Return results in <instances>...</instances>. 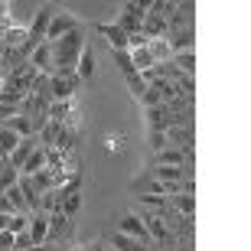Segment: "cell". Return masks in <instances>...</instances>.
Instances as JSON below:
<instances>
[{"label":"cell","mask_w":251,"mask_h":251,"mask_svg":"<svg viewBox=\"0 0 251 251\" xmlns=\"http://www.w3.org/2000/svg\"><path fill=\"white\" fill-rule=\"evenodd\" d=\"M49 49H52V75H75V65L82 59V49L88 46L85 39V26L69 33L62 39H46Z\"/></svg>","instance_id":"obj_1"},{"label":"cell","mask_w":251,"mask_h":251,"mask_svg":"<svg viewBox=\"0 0 251 251\" xmlns=\"http://www.w3.org/2000/svg\"><path fill=\"white\" fill-rule=\"evenodd\" d=\"M147 0H127V3H124L121 7V17L114 20V26L121 29V33H127V36H134V33H140V29H144V17H147Z\"/></svg>","instance_id":"obj_2"},{"label":"cell","mask_w":251,"mask_h":251,"mask_svg":"<svg viewBox=\"0 0 251 251\" xmlns=\"http://www.w3.org/2000/svg\"><path fill=\"white\" fill-rule=\"evenodd\" d=\"M56 3H43V7L36 10V20L29 23V29H26V52H33V49L39 46V43H46V29H49V23H52V17H56Z\"/></svg>","instance_id":"obj_3"},{"label":"cell","mask_w":251,"mask_h":251,"mask_svg":"<svg viewBox=\"0 0 251 251\" xmlns=\"http://www.w3.org/2000/svg\"><path fill=\"white\" fill-rule=\"evenodd\" d=\"M85 23L75 13H69V10H62L59 7L56 10V17H52V23H49V29H46V39H62V36H69V33H75V29H82Z\"/></svg>","instance_id":"obj_4"},{"label":"cell","mask_w":251,"mask_h":251,"mask_svg":"<svg viewBox=\"0 0 251 251\" xmlns=\"http://www.w3.org/2000/svg\"><path fill=\"white\" fill-rule=\"evenodd\" d=\"M114 232L127 235V238H134V242H140V245H153V242H150V235H147V228H144V222H140V215H137V212H124L121 219H118V228H114Z\"/></svg>","instance_id":"obj_5"},{"label":"cell","mask_w":251,"mask_h":251,"mask_svg":"<svg viewBox=\"0 0 251 251\" xmlns=\"http://www.w3.org/2000/svg\"><path fill=\"white\" fill-rule=\"evenodd\" d=\"M78 85H82V82H78V75H52V78H49L52 101H72Z\"/></svg>","instance_id":"obj_6"},{"label":"cell","mask_w":251,"mask_h":251,"mask_svg":"<svg viewBox=\"0 0 251 251\" xmlns=\"http://www.w3.org/2000/svg\"><path fill=\"white\" fill-rule=\"evenodd\" d=\"M144 121H147V130L167 134V130L173 127V114H170L167 104H157V108H147V111H144Z\"/></svg>","instance_id":"obj_7"},{"label":"cell","mask_w":251,"mask_h":251,"mask_svg":"<svg viewBox=\"0 0 251 251\" xmlns=\"http://www.w3.org/2000/svg\"><path fill=\"white\" fill-rule=\"evenodd\" d=\"M163 39H167V46H170L173 56H176V52H189V49L196 46V33L193 29H170Z\"/></svg>","instance_id":"obj_8"},{"label":"cell","mask_w":251,"mask_h":251,"mask_svg":"<svg viewBox=\"0 0 251 251\" xmlns=\"http://www.w3.org/2000/svg\"><path fill=\"white\" fill-rule=\"evenodd\" d=\"M29 65H33L39 75H49V78H52V49H49V43H39V46L29 52Z\"/></svg>","instance_id":"obj_9"},{"label":"cell","mask_w":251,"mask_h":251,"mask_svg":"<svg viewBox=\"0 0 251 251\" xmlns=\"http://www.w3.org/2000/svg\"><path fill=\"white\" fill-rule=\"evenodd\" d=\"M95 29H98V33L108 39L111 52H124V49H127V33H121L114 23H95Z\"/></svg>","instance_id":"obj_10"},{"label":"cell","mask_w":251,"mask_h":251,"mask_svg":"<svg viewBox=\"0 0 251 251\" xmlns=\"http://www.w3.org/2000/svg\"><path fill=\"white\" fill-rule=\"evenodd\" d=\"M36 147H39V137H36V134H33V137H20L17 150L10 153V167H13V170H17V173H20V167L26 163V157H29V153H33V150H36Z\"/></svg>","instance_id":"obj_11"},{"label":"cell","mask_w":251,"mask_h":251,"mask_svg":"<svg viewBox=\"0 0 251 251\" xmlns=\"http://www.w3.org/2000/svg\"><path fill=\"white\" fill-rule=\"evenodd\" d=\"M46 235H49V215L46 212L29 215V238H33V245H43Z\"/></svg>","instance_id":"obj_12"},{"label":"cell","mask_w":251,"mask_h":251,"mask_svg":"<svg viewBox=\"0 0 251 251\" xmlns=\"http://www.w3.org/2000/svg\"><path fill=\"white\" fill-rule=\"evenodd\" d=\"M39 170H46V147H43V144L26 157V163L20 167V176H33V173H39Z\"/></svg>","instance_id":"obj_13"},{"label":"cell","mask_w":251,"mask_h":251,"mask_svg":"<svg viewBox=\"0 0 251 251\" xmlns=\"http://www.w3.org/2000/svg\"><path fill=\"white\" fill-rule=\"evenodd\" d=\"M167 202H170V209H173V212L189 215V219H193V212H196V196H189V193H176V196H167Z\"/></svg>","instance_id":"obj_14"},{"label":"cell","mask_w":251,"mask_h":251,"mask_svg":"<svg viewBox=\"0 0 251 251\" xmlns=\"http://www.w3.org/2000/svg\"><path fill=\"white\" fill-rule=\"evenodd\" d=\"M75 75H78V82H88L95 75V49L85 46L82 49V59H78V65H75Z\"/></svg>","instance_id":"obj_15"},{"label":"cell","mask_w":251,"mask_h":251,"mask_svg":"<svg viewBox=\"0 0 251 251\" xmlns=\"http://www.w3.org/2000/svg\"><path fill=\"white\" fill-rule=\"evenodd\" d=\"M49 121H59V124L75 121V104L72 101H52L49 104Z\"/></svg>","instance_id":"obj_16"},{"label":"cell","mask_w":251,"mask_h":251,"mask_svg":"<svg viewBox=\"0 0 251 251\" xmlns=\"http://www.w3.org/2000/svg\"><path fill=\"white\" fill-rule=\"evenodd\" d=\"M153 163H160V167H183L186 163V153L176 147H163L160 153H153Z\"/></svg>","instance_id":"obj_17"},{"label":"cell","mask_w":251,"mask_h":251,"mask_svg":"<svg viewBox=\"0 0 251 251\" xmlns=\"http://www.w3.org/2000/svg\"><path fill=\"white\" fill-rule=\"evenodd\" d=\"M17 144H20V137L7 127V124H0V160H10V153L17 150Z\"/></svg>","instance_id":"obj_18"},{"label":"cell","mask_w":251,"mask_h":251,"mask_svg":"<svg viewBox=\"0 0 251 251\" xmlns=\"http://www.w3.org/2000/svg\"><path fill=\"white\" fill-rule=\"evenodd\" d=\"M127 52H130V62H134V72H150V69H153V65H157V62H153V59H150V52H147V49H127Z\"/></svg>","instance_id":"obj_19"},{"label":"cell","mask_w":251,"mask_h":251,"mask_svg":"<svg viewBox=\"0 0 251 251\" xmlns=\"http://www.w3.org/2000/svg\"><path fill=\"white\" fill-rule=\"evenodd\" d=\"M170 62L176 65L183 75H193V72H196V49H189V52H176Z\"/></svg>","instance_id":"obj_20"},{"label":"cell","mask_w":251,"mask_h":251,"mask_svg":"<svg viewBox=\"0 0 251 251\" xmlns=\"http://www.w3.org/2000/svg\"><path fill=\"white\" fill-rule=\"evenodd\" d=\"M20 173L13 167H10V160H0V193H7L10 186H17Z\"/></svg>","instance_id":"obj_21"},{"label":"cell","mask_w":251,"mask_h":251,"mask_svg":"<svg viewBox=\"0 0 251 251\" xmlns=\"http://www.w3.org/2000/svg\"><path fill=\"white\" fill-rule=\"evenodd\" d=\"M147 52L153 62H170V46H167V39H150L147 43Z\"/></svg>","instance_id":"obj_22"},{"label":"cell","mask_w":251,"mask_h":251,"mask_svg":"<svg viewBox=\"0 0 251 251\" xmlns=\"http://www.w3.org/2000/svg\"><path fill=\"white\" fill-rule=\"evenodd\" d=\"M7 127L17 134V137H33V130H29V118L26 114H17V118H10Z\"/></svg>","instance_id":"obj_23"},{"label":"cell","mask_w":251,"mask_h":251,"mask_svg":"<svg viewBox=\"0 0 251 251\" xmlns=\"http://www.w3.org/2000/svg\"><path fill=\"white\" fill-rule=\"evenodd\" d=\"M111 59H114V65L121 69V75H124V78L137 75V72H134V62H130V52H127V49H124V52H111Z\"/></svg>","instance_id":"obj_24"},{"label":"cell","mask_w":251,"mask_h":251,"mask_svg":"<svg viewBox=\"0 0 251 251\" xmlns=\"http://www.w3.org/2000/svg\"><path fill=\"white\" fill-rule=\"evenodd\" d=\"M7 232H10V235L29 232V215H10V222H7Z\"/></svg>","instance_id":"obj_25"},{"label":"cell","mask_w":251,"mask_h":251,"mask_svg":"<svg viewBox=\"0 0 251 251\" xmlns=\"http://www.w3.org/2000/svg\"><path fill=\"white\" fill-rule=\"evenodd\" d=\"M140 104H144V108H157V104H163V98H160V92L153 85H147V92L140 95Z\"/></svg>","instance_id":"obj_26"},{"label":"cell","mask_w":251,"mask_h":251,"mask_svg":"<svg viewBox=\"0 0 251 251\" xmlns=\"http://www.w3.org/2000/svg\"><path fill=\"white\" fill-rule=\"evenodd\" d=\"M17 114H20V104L3 101V98H0V124H7L10 118H17Z\"/></svg>","instance_id":"obj_27"},{"label":"cell","mask_w":251,"mask_h":251,"mask_svg":"<svg viewBox=\"0 0 251 251\" xmlns=\"http://www.w3.org/2000/svg\"><path fill=\"white\" fill-rule=\"evenodd\" d=\"M127 92H130V95H134V98L140 101V95L147 92V82H144L140 75H130V78H127Z\"/></svg>","instance_id":"obj_28"},{"label":"cell","mask_w":251,"mask_h":251,"mask_svg":"<svg viewBox=\"0 0 251 251\" xmlns=\"http://www.w3.org/2000/svg\"><path fill=\"white\" fill-rule=\"evenodd\" d=\"M29 248H36V245H33V238H29V232L13 235V251H29Z\"/></svg>","instance_id":"obj_29"},{"label":"cell","mask_w":251,"mask_h":251,"mask_svg":"<svg viewBox=\"0 0 251 251\" xmlns=\"http://www.w3.org/2000/svg\"><path fill=\"white\" fill-rule=\"evenodd\" d=\"M163 147H167V134H153V130H150V150L160 153Z\"/></svg>","instance_id":"obj_30"},{"label":"cell","mask_w":251,"mask_h":251,"mask_svg":"<svg viewBox=\"0 0 251 251\" xmlns=\"http://www.w3.org/2000/svg\"><path fill=\"white\" fill-rule=\"evenodd\" d=\"M104 144H108V150H121L124 147V137H121V134H108Z\"/></svg>","instance_id":"obj_31"},{"label":"cell","mask_w":251,"mask_h":251,"mask_svg":"<svg viewBox=\"0 0 251 251\" xmlns=\"http://www.w3.org/2000/svg\"><path fill=\"white\" fill-rule=\"evenodd\" d=\"M0 215H17L13 205H10V199H7V193H0Z\"/></svg>","instance_id":"obj_32"},{"label":"cell","mask_w":251,"mask_h":251,"mask_svg":"<svg viewBox=\"0 0 251 251\" xmlns=\"http://www.w3.org/2000/svg\"><path fill=\"white\" fill-rule=\"evenodd\" d=\"M0 251H13V235L0 232Z\"/></svg>","instance_id":"obj_33"},{"label":"cell","mask_w":251,"mask_h":251,"mask_svg":"<svg viewBox=\"0 0 251 251\" xmlns=\"http://www.w3.org/2000/svg\"><path fill=\"white\" fill-rule=\"evenodd\" d=\"M82 251H108V245L101 242V238H95V242H88V245H82Z\"/></svg>","instance_id":"obj_34"},{"label":"cell","mask_w":251,"mask_h":251,"mask_svg":"<svg viewBox=\"0 0 251 251\" xmlns=\"http://www.w3.org/2000/svg\"><path fill=\"white\" fill-rule=\"evenodd\" d=\"M0 85H3V69H0Z\"/></svg>","instance_id":"obj_35"}]
</instances>
